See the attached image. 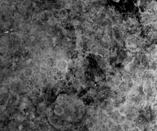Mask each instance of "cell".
<instances>
[{"instance_id": "3957f363", "label": "cell", "mask_w": 157, "mask_h": 131, "mask_svg": "<svg viewBox=\"0 0 157 131\" xmlns=\"http://www.w3.org/2000/svg\"><path fill=\"white\" fill-rule=\"evenodd\" d=\"M54 111L56 114L58 115H61V114H63V109L61 107H56Z\"/></svg>"}, {"instance_id": "277c9868", "label": "cell", "mask_w": 157, "mask_h": 131, "mask_svg": "<svg viewBox=\"0 0 157 131\" xmlns=\"http://www.w3.org/2000/svg\"><path fill=\"white\" fill-rule=\"evenodd\" d=\"M65 99H66V98H65L64 96L63 95L60 96L59 97L58 99H57V102H58L59 104H63V103L65 101Z\"/></svg>"}, {"instance_id": "7a4b0ae2", "label": "cell", "mask_w": 157, "mask_h": 131, "mask_svg": "<svg viewBox=\"0 0 157 131\" xmlns=\"http://www.w3.org/2000/svg\"><path fill=\"white\" fill-rule=\"evenodd\" d=\"M57 66H58L59 70H64L66 69L67 64L63 60H59V61H58Z\"/></svg>"}, {"instance_id": "6da1fadb", "label": "cell", "mask_w": 157, "mask_h": 131, "mask_svg": "<svg viewBox=\"0 0 157 131\" xmlns=\"http://www.w3.org/2000/svg\"><path fill=\"white\" fill-rule=\"evenodd\" d=\"M138 6L141 13L154 11L157 10V0H138Z\"/></svg>"}]
</instances>
